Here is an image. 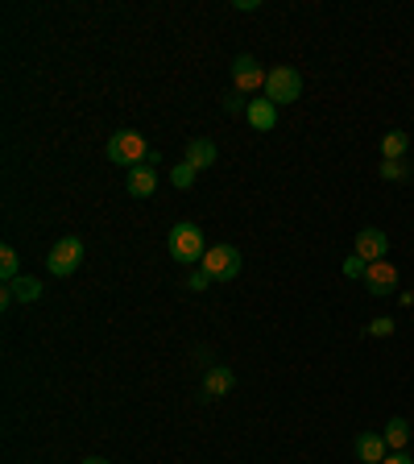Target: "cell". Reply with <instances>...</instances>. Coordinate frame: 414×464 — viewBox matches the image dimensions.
<instances>
[{"instance_id":"cell-7","label":"cell","mask_w":414,"mask_h":464,"mask_svg":"<svg viewBox=\"0 0 414 464\" xmlns=\"http://www.w3.org/2000/svg\"><path fill=\"white\" fill-rule=\"evenodd\" d=\"M361 282H365V290L373 298H390L394 290H398V265H390V257H386V262H373Z\"/></svg>"},{"instance_id":"cell-8","label":"cell","mask_w":414,"mask_h":464,"mask_svg":"<svg viewBox=\"0 0 414 464\" xmlns=\"http://www.w3.org/2000/svg\"><path fill=\"white\" fill-rule=\"evenodd\" d=\"M356 257L369 265L386 262V257H390V237H386L381 228H361V232H356Z\"/></svg>"},{"instance_id":"cell-21","label":"cell","mask_w":414,"mask_h":464,"mask_svg":"<svg viewBox=\"0 0 414 464\" xmlns=\"http://www.w3.org/2000/svg\"><path fill=\"white\" fill-rule=\"evenodd\" d=\"M369 336H377V340H386V336H394V320H390V315H377V320L369 323Z\"/></svg>"},{"instance_id":"cell-5","label":"cell","mask_w":414,"mask_h":464,"mask_svg":"<svg viewBox=\"0 0 414 464\" xmlns=\"http://www.w3.org/2000/svg\"><path fill=\"white\" fill-rule=\"evenodd\" d=\"M199 270L212 278V282H232V278L240 274V253L232 249V245H212V249L203 253Z\"/></svg>"},{"instance_id":"cell-16","label":"cell","mask_w":414,"mask_h":464,"mask_svg":"<svg viewBox=\"0 0 414 464\" xmlns=\"http://www.w3.org/2000/svg\"><path fill=\"white\" fill-rule=\"evenodd\" d=\"M406 150H410V137H406L402 129H390L386 137H381V158H386V162H398V158H406Z\"/></svg>"},{"instance_id":"cell-22","label":"cell","mask_w":414,"mask_h":464,"mask_svg":"<svg viewBox=\"0 0 414 464\" xmlns=\"http://www.w3.org/2000/svg\"><path fill=\"white\" fill-rule=\"evenodd\" d=\"M224 112H232V117H240V112H248V100L240 92H228L224 95Z\"/></svg>"},{"instance_id":"cell-15","label":"cell","mask_w":414,"mask_h":464,"mask_svg":"<svg viewBox=\"0 0 414 464\" xmlns=\"http://www.w3.org/2000/svg\"><path fill=\"white\" fill-rule=\"evenodd\" d=\"M381 436H386V448H390V452H406V444H410V423H406V419H390Z\"/></svg>"},{"instance_id":"cell-10","label":"cell","mask_w":414,"mask_h":464,"mask_svg":"<svg viewBox=\"0 0 414 464\" xmlns=\"http://www.w3.org/2000/svg\"><path fill=\"white\" fill-rule=\"evenodd\" d=\"M232 386H237V373L228 370V365H212V370L203 373V398H207V403L232 394Z\"/></svg>"},{"instance_id":"cell-4","label":"cell","mask_w":414,"mask_h":464,"mask_svg":"<svg viewBox=\"0 0 414 464\" xmlns=\"http://www.w3.org/2000/svg\"><path fill=\"white\" fill-rule=\"evenodd\" d=\"M265 100H270V104H295L298 95H303V75L295 71V67H273L270 71V79H265Z\"/></svg>"},{"instance_id":"cell-3","label":"cell","mask_w":414,"mask_h":464,"mask_svg":"<svg viewBox=\"0 0 414 464\" xmlns=\"http://www.w3.org/2000/svg\"><path fill=\"white\" fill-rule=\"evenodd\" d=\"M83 253H87L83 237H62L59 245L46 253V270H50L54 278H71L75 270L83 265Z\"/></svg>"},{"instance_id":"cell-19","label":"cell","mask_w":414,"mask_h":464,"mask_svg":"<svg viewBox=\"0 0 414 464\" xmlns=\"http://www.w3.org/2000/svg\"><path fill=\"white\" fill-rule=\"evenodd\" d=\"M195 175H199V170H195V167H191V162H187V158H183V167H175V170H170V183H175L178 191H187L191 183H195Z\"/></svg>"},{"instance_id":"cell-14","label":"cell","mask_w":414,"mask_h":464,"mask_svg":"<svg viewBox=\"0 0 414 464\" xmlns=\"http://www.w3.org/2000/svg\"><path fill=\"white\" fill-rule=\"evenodd\" d=\"M215 158H220V150H215V142L212 137H195V142L187 145V162L195 170H207V167H215Z\"/></svg>"},{"instance_id":"cell-18","label":"cell","mask_w":414,"mask_h":464,"mask_svg":"<svg viewBox=\"0 0 414 464\" xmlns=\"http://www.w3.org/2000/svg\"><path fill=\"white\" fill-rule=\"evenodd\" d=\"M381 179L386 183H406L410 179V162H406V158H398V162H381Z\"/></svg>"},{"instance_id":"cell-17","label":"cell","mask_w":414,"mask_h":464,"mask_svg":"<svg viewBox=\"0 0 414 464\" xmlns=\"http://www.w3.org/2000/svg\"><path fill=\"white\" fill-rule=\"evenodd\" d=\"M0 278H4V282L21 278V257H17V249H12V245H4V249H0Z\"/></svg>"},{"instance_id":"cell-13","label":"cell","mask_w":414,"mask_h":464,"mask_svg":"<svg viewBox=\"0 0 414 464\" xmlns=\"http://www.w3.org/2000/svg\"><path fill=\"white\" fill-rule=\"evenodd\" d=\"M386 456H390V448H386V436H381V431H365V436H356V460L381 464Z\"/></svg>"},{"instance_id":"cell-6","label":"cell","mask_w":414,"mask_h":464,"mask_svg":"<svg viewBox=\"0 0 414 464\" xmlns=\"http://www.w3.org/2000/svg\"><path fill=\"white\" fill-rule=\"evenodd\" d=\"M265 79H270V71H261V62L253 54H237L232 59V92L257 95V92H265Z\"/></svg>"},{"instance_id":"cell-23","label":"cell","mask_w":414,"mask_h":464,"mask_svg":"<svg viewBox=\"0 0 414 464\" xmlns=\"http://www.w3.org/2000/svg\"><path fill=\"white\" fill-rule=\"evenodd\" d=\"M187 286H191V290H207V286H212V278L203 274V270H191V278H187Z\"/></svg>"},{"instance_id":"cell-25","label":"cell","mask_w":414,"mask_h":464,"mask_svg":"<svg viewBox=\"0 0 414 464\" xmlns=\"http://www.w3.org/2000/svg\"><path fill=\"white\" fill-rule=\"evenodd\" d=\"M83 464H112V460H104V456H87Z\"/></svg>"},{"instance_id":"cell-24","label":"cell","mask_w":414,"mask_h":464,"mask_svg":"<svg viewBox=\"0 0 414 464\" xmlns=\"http://www.w3.org/2000/svg\"><path fill=\"white\" fill-rule=\"evenodd\" d=\"M381 464H414V456H410V452H390Z\"/></svg>"},{"instance_id":"cell-12","label":"cell","mask_w":414,"mask_h":464,"mask_svg":"<svg viewBox=\"0 0 414 464\" xmlns=\"http://www.w3.org/2000/svg\"><path fill=\"white\" fill-rule=\"evenodd\" d=\"M245 120H248V125H253V129H257V133L278 129V104H270L265 95H261V100H248Z\"/></svg>"},{"instance_id":"cell-1","label":"cell","mask_w":414,"mask_h":464,"mask_svg":"<svg viewBox=\"0 0 414 464\" xmlns=\"http://www.w3.org/2000/svg\"><path fill=\"white\" fill-rule=\"evenodd\" d=\"M166 249H170V257H175L178 265H199L203 253L212 249V245L203 240V228L199 224L183 220V224H175L170 232H166Z\"/></svg>"},{"instance_id":"cell-9","label":"cell","mask_w":414,"mask_h":464,"mask_svg":"<svg viewBox=\"0 0 414 464\" xmlns=\"http://www.w3.org/2000/svg\"><path fill=\"white\" fill-rule=\"evenodd\" d=\"M37 298H42V282L34 274H21V278H12V282H4L0 307H9V303H37Z\"/></svg>"},{"instance_id":"cell-11","label":"cell","mask_w":414,"mask_h":464,"mask_svg":"<svg viewBox=\"0 0 414 464\" xmlns=\"http://www.w3.org/2000/svg\"><path fill=\"white\" fill-rule=\"evenodd\" d=\"M125 187H129L133 199H150L158 191V170L154 167H133L125 170Z\"/></svg>"},{"instance_id":"cell-2","label":"cell","mask_w":414,"mask_h":464,"mask_svg":"<svg viewBox=\"0 0 414 464\" xmlns=\"http://www.w3.org/2000/svg\"><path fill=\"white\" fill-rule=\"evenodd\" d=\"M150 150H154V145L145 142L137 129H120V133H112V137H108V162H112V167H129V170L133 167H145Z\"/></svg>"},{"instance_id":"cell-20","label":"cell","mask_w":414,"mask_h":464,"mask_svg":"<svg viewBox=\"0 0 414 464\" xmlns=\"http://www.w3.org/2000/svg\"><path fill=\"white\" fill-rule=\"evenodd\" d=\"M365 270H369V262H361L356 253H348V257H344V278H365Z\"/></svg>"}]
</instances>
